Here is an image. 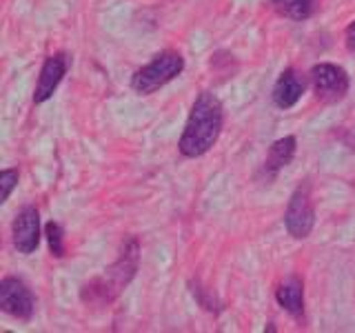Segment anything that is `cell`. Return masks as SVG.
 <instances>
[{
    "mask_svg": "<svg viewBox=\"0 0 355 333\" xmlns=\"http://www.w3.org/2000/svg\"><path fill=\"white\" fill-rule=\"evenodd\" d=\"M277 16L302 22L315 14V0H269Z\"/></svg>",
    "mask_w": 355,
    "mask_h": 333,
    "instance_id": "cell-12",
    "label": "cell"
},
{
    "mask_svg": "<svg viewBox=\"0 0 355 333\" xmlns=\"http://www.w3.org/2000/svg\"><path fill=\"white\" fill-rule=\"evenodd\" d=\"M67 69H69V58H67V53H62V51L51 53L40 69L36 89H33V103L36 105L47 103L55 89H58V85L62 83V78L67 76Z\"/></svg>",
    "mask_w": 355,
    "mask_h": 333,
    "instance_id": "cell-8",
    "label": "cell"
},
{
    "mask_svg": "<svg viewBox=\"0 0 355 333\" xmlns=\"http://www.w3.org/2000/svg\"><path fill=\"white\" fill-rule=\"evenodd\" d=\"M18 169H5L0 173V187H3V194H0V203H7L11 191L18 187Z\"/></svg>",
    "mask_w": 355,
    "mask_h": 333,
    "instance_id": "cell-14",
    "label": "cell"
},
{
    "mask_svg": "<svg viewBox=\"0 0 355 333\" xmlns=\"http://www.w3.org/2000/svg\"><path fill=\"white\" fill-rule=\"evenodd\" d=\"M184 71V58L178 51H162L155 58L144 65L142 69H138L131 78L133 92H138L142 96L155 94L160 87L169 85L173 78H178Z\"/></svg>",
    "mask_w": 355,
    "mask_h": 333,
    "instance_id": "cell-3",
    "label": "cell"
},
{
    "mask_svg": "<svg viewBox=\"0 0 355 333\" xmlns=\"http://www.w3.org/2000/svg\"><path fill=\"white\" fill-rule=\"evenodd\" d=\"M275 300L288 316L302 318L304 316V284L297 275H288L277 284L275 289Z\"/></svg>",
    "mask_w": 355,
    "mask_h": 333,
    "instance_id": "cell-10",
    "label": "cell"
},
{
    "mask_svg": "<svg viewBox=\"0 0 355 333\" xmlns=\"http://www.w3.org/2000/svg\"><path fill=\"white\" fill-rule=\"evenodd\" d=\"M222 125H225L222 103L211 92H202L196 98L191 111H189L178 149L184 158H200L218 142Z\"/></svg>",
    "mask_w": 355,
    "mask_h": 333,
    "instance_id": "cell-1",
    "label": "cell"
},
{
    "mask_svg": "<svg viewBox=\"0 0 355 333\" xmlns=\"http://www.w3.org/2000/svg\"><path fill=\"white\" fill-rule=\"evenodd\" d=\"M306 89V80L302 78V74H300L297 69H293V67H288V69H284L280 74V78L275 80L273 85V105L277 109H291L297 105V100L302 98Z\"/></svg>",
    "mask_w": 355,
    "mask_h": 333,
    "instance_id": "cell-9",
    "label": "cell"
},
{
    "mask_svg": "<svg viewBox=\"0 0 355 333\" xmlns=\"http://www.w3.org/2000/svg\"><path fill=\"white\" fill-rule=\"evenodd\" d=\"M309 80H311V87H313L315 98L329 105L340 103V100L347 98L349 87H351L349 74L344 71L340 65H333V62L315 65L309 74Z\"/></svg>",
    "mask_w": 355,
    "mask_h": 333,
    "instance_id": "cell-4",
    "label": "cell"
},
{
    "mask_svg": "<svg viewBox=\"0 0 355 333\" xmlns=\"http://www.w3.org/2000/svg\"><path fill=\"white\" fill-rule=\"evenodd\" d=\"M344 42H347V49L355 53V20L344 31Z\"/></svg>",
    "mask_w": 355,
    "mask_h": 333,
    "instance_id": "cell-15",
    "label": "cell"
},
{
    "mask_svg": "<svg viewBox=\"0 0 355 333\" xmlns=\"http://www.w3.org/2000/svg\"><path fill=\"white\" fill-rule=\"evenodd\" d=\"M138 262H140V244L136 238H129L120 247L118 260L111 264L109 269H105L103 275L89 280L80 289V300L85 305H92V307L111 305L133 280V275L138 271Z\"/></svg>",
    "mask_w": 355,
    "mask_h": 333,
    "instance_id": "cell-2",
    "label": "cell"
},
{
    "mask_svg": "<svg viewBox=\"0 0 355 333\" xmlns=\"http://www.w3.org/2000/svg\"><path fill=\"white\" fill-rule=\"evenodd\" d=\"M295 149H297L295 136H284V138L275 140L271 144L269 153H266V160L262 164V176L266 178V180H273V178L280 173L288 162L293 160Z\"/></svg>",
    "mask_w": 355,
    "mask_h": 333,
    "instance_id": "cell-11",
    "label": "cell"
},
{
    "mask_svg": "<svg viewBox=\"0 0 355 333\" xmlns=\"http://www.w3.org/2000/svg\"><path fill=\"white\" fill-rule=\"evenodd\" d=\"M284 225L288 236H293L295 240H304L311 236L315 225V209H313V198H311L309 185H300L293 191L284 214Z\"/></svg>",
    "mask_w": 355,
    "mask_h": 333,
    "instance_id": "cell-5",
    "label": "cell"
},
{
    "mask_svg": "<svg viewBox=\"0 0 355 333\" xmlns=\"http://www.w3.org/2000/svg\"><path fill=\"white\" fill-rule=\"evenodd\" d=\"M0 309L11 318L29 322L33 318V311H36V298L20 278L7 275L0 282Z\"/></svg>",
    "mask_w": 355,
    "mask_h": 333,
    "instance_id": "cell-6",
    "label": "cell"
},
{
    "mask_svg": "<svg viewBox=\"0 0 355 333\" xmlns=\"http://www.w3.org/2000/svg\"><path fill=\"white\" fill-rule=\"evenodd\" d=\"M44 236H47V242H49V251L55 258H62L64 255V231L58 222H47L44 225Z\"/></svg>",
    "mask_w": 355,
    "mask_h": 333,
    "instance_id": "cell-13",
    "label": "cell"
},
{
    "mask_svg": "<svg viewBox=\"0 0 355 333\" xmlns=\"http://www.w3.org/2000/svg\"><path fill=\"white\" fill-rule=\"evenodd\" d=\"M11 240L20 253H33L40 244V214L36 207H22L11 225Z\"/></svg>",
    "mask_w": 355,
    "mask_h": 333,
    "instance_id": "cell-7",
    "label": "cell"
}]
</instances>
